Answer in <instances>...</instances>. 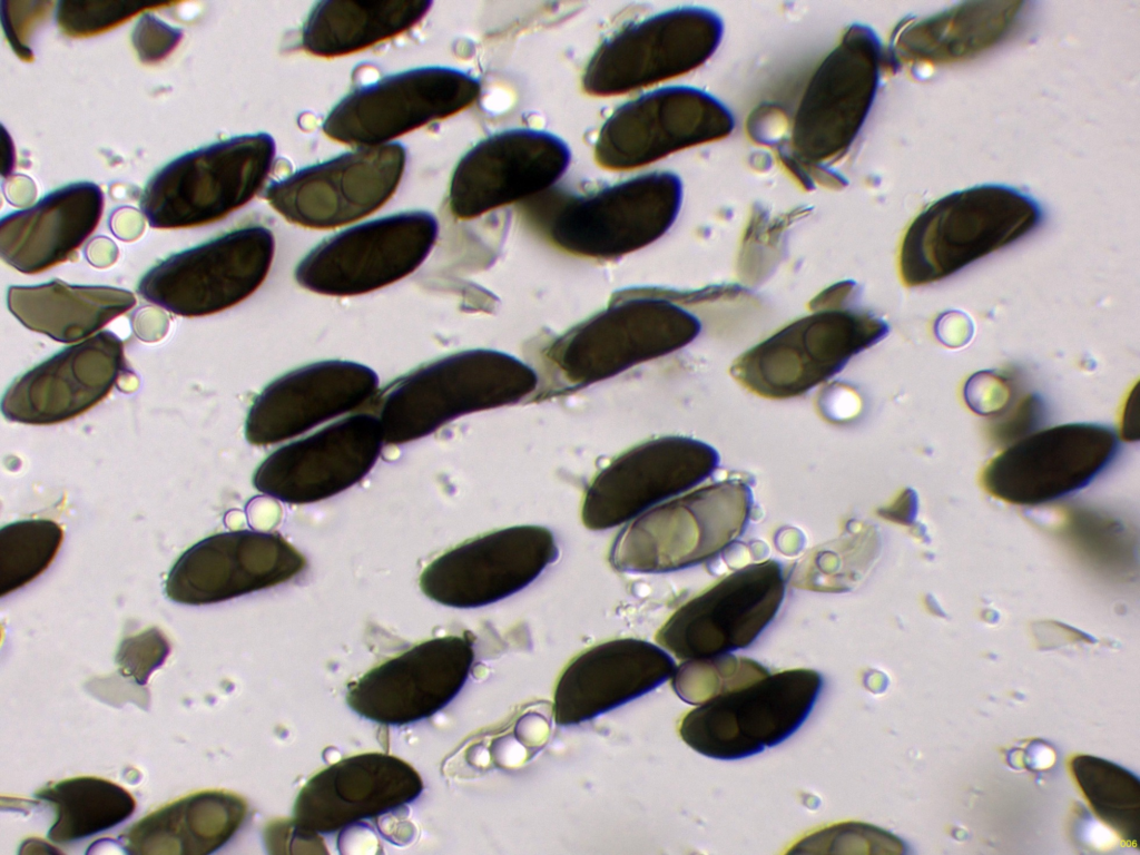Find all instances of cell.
<instances>
[{"instance_id":"ffe728a7","label":"cell","mask_w":1140,"mask_h":855,"mask_svg":"<svg viewBox=\"0 0 1140 855\" xmlns=\"http://www.w3.org/2000/svg\"><path fill=\"white\" fill-rule=\"evenodd\" d=\"M571 151L560 137L514 128L489 136L458 163L449 206L459 219L529 199L552 187L567 171Z\"/></svg>"},{"instance_id":"44dd1931","label":"cell","mask_w":1140,"mask_h":855,"mask_svg":"<svg viewBox=\"0 0 1140 855\" xmlns=\"http://www.w3.org/2000/svg\"><path fill=\"white\" fill-rule=\"evenodd\" d=\"M473 661L469 637L429 639L350 684L345 699L367 720L392 726L412 724L433 716L460 692Z\"/></svg>"},{"instance_id":"d6986e66","label":"cell","mask_w":1140,"mask_h":855,"mask_svg":"<svg viewBox=\"0 0 1140 855\" xmlns=\"http://www.w3.org/2000/svg\"><path fill=\"white\" fill-rule=\"evenodd\" d=\"M719 463L709 444L669 435L642 442L613 459L583 495L581 520L590 530L626 523L708 478Z\"/></svg>"},{"instance_id":"6da1fadb","label":"cell","mask_w":1140,"mask_h":855,"mask_svg":"<svg viewBox=\"0 0 1140 855\" xmlns=\"http://www.w3.org/2000/svg\"><path fill=\"white\" fill-rule=\"evenodd\" d=\"M534 368L495 350L461 351L424 364L385 386L376 401L385 444L426 436L474 412L515 404L538 387Z\"/></svg>"},{"instance_id":"8d00e7d4","label":"cell","mask_w":1140,"mask_h":855,"mask_svg":"<svg viewBox=\"0 0 1140 855\" xmlns=\"http://www.w3.org/2000/svg\"><path fill=\"white\" fill-rule=\"evenodd\" d=\"M161 4L137 1H60L56 18L61 31L71 37L99 33Z\"/></svg>"},{"instance_id":"9c48e42d","label":"cell","mask_w":1140,"mask_h":855,"mask_svg":"<svg viewBox=\"0 0 1140 855\" xmlns=\"http://www.w3.org/2000/svg\"><path fill=\"white\" fill-rule=\"evenodd\" d=\"M822 676L790 669L714 697L689 711L679 735L695 751L715 759H739L790 737L810 714Z\"/></svg>"},{"instance_id":"ba28073f","label":"cell","mask_w":1140,"mask_h":855,"mask_svg":"<svg viewBox=\"0 0 1140 855\" xmlns=\"http://www.w3.org/2000/svg\"><path fill=\"white\" fill-rule=\"evenodd\" d=\"M682 183L671 171H652L567 198L548 216L550 240L563 252L613 259L664 236L678 217Z\"/></svg>"},{"instance_id":"cb8c5ba5","label":"cell","mask_w":1140,"mask_h":855,"mask_svg":"<svg viewBox=\"0 0 1140 855\" xmlns=\"http://www.w3.org/2000/svg\"><path fill=\"white\" fill-rule=\"evenodd\" d=\"M419 773L384 753L343 758L313 775L298 792L292 820L314 834H331L415 800Z\"/></svg>"},{"instance_id":"9a60e30c","label":"cell","mask_w":1140,"mask_h":855,"mask_svg":"<svg viewBox=\"0 0 1140 855\" xmlns=\"http://www.w3.org/2000/svg\"><path fill=\"white\" fill-rule=\"evenodd\" d=\"M1119 438L1109 426L1067 423L1025 435L993 458L981 482L993 497L1040 505L1077 492L1114 460Z\"/></svg>"},{"instance_id":"5bb4252c","label":"cell","mask_w":1140,"mask_h":855,"mask_svg":"<svg viewBox=\"0 0 1140 855\" xmlns=\"http://www.w3.org/2000/svg\"><path fill=\"white\" fill-rule=\"evenodd\" d=\"M480 81L459 69L423 67L385 77L343 98L323 131L333 140L373 147L470 107Z\"/></svg>"},{"instance_id":"f1b7e54d","label":"cell","mask_w":1140,"mask_h":855,"mask_svg":"<svg viewBox=\"0 0 1140 855\" xmlns=\"http://www.w3.org/2000/svg\"><path fill=\"white\" fill-rule=\"evenodd\" d=\"M247 803L225 789H205L160 806L121 835L136 855H204L224 846L242 827Z\"/></svg>"},{"instance_id":"d4e9b609","label":"cell","mask_w":1140,"mask_h":855,"mask_svg":"<svg viewBox=\"0 0 1140 855\" xmlns=\"http://www.w3.org/2000/svg\"><path fill=\"white\" fill-rule=\"evenodd\" d=\"M377 387L376 373L351 361L328 360L295 368L256 396L245 422L246 440L262 446L294 438L372 401Z\"/></svg>"},{"instance_id":"f546056e","label":"cell","mask_w":1140,"mask_h":855,"mask_svg":"<svg viewBox=\"0 0 1140 855\" xmlns=\"http://www.w3.org/2000/svg\"><path fill=\"white\" fill-rule=\"evenodd\" d=\"M1021 1H967L900 27L893 37L894 62L945 65L994 47L1014 29Z\"/></svg>"},{"instance_id":"603a6c76","label":"cell","mask_w":1140,"mask_h":855,"mask_svg":"<svg viewBox=\"0 0 1140 855\" xmlns=\"http://www.w3.org/2000/svg\"><path fill=\"white\" fill-rule=\"evenodd\" d=\"M305 557L277 533L235 530L188 548L165 581L168 599L216 603L287 582L304 571Z\"/></svg>"},{"instance_id":"d6a6232c","label":"cell","mask_w":1140,"mask_h":855,"mask_svg":"<svg viewBox=\"0 0 1140 855\" xmlns=\"http://www.w3.org/2000/svg\"><path fill=\"white\" fill-rule=\"evenodd\" d=\"M35 796L55 809L48 838L58 844L107 831L131 816L136 808V800L127 789L95 776L50 783Z\"/></svg>"},{"instance_id":"ac0fdd59","label":"cell","mask_w":1140,"mask_h":855,"mask_svg":"<svg viewBox=\"0 0 1140 855\" xmlns=\"http://www.w3.org/2000/svg\"><path fill=\"white\" fill-rule=\"evenodd\" d=\"M559 556L553 533L540 525H513L470 539L435 558L422 571V592L453 608H476L525 588Z\"/></svg>"},{"instance_id":"30bf717a","label":"cell","mask_w":1140,"mask_h":855,"mask_svg":"<svg viewBox=\"0 0 1140 855\" xmlns=\"http://www.w3.org/2000/svg\"><path fill=\"white\" fill-rule=\"evenodd\" d=\"M723 35L721 18L707 8L657 13L605 40L584 68L582 88L608 97L682 76L714 55Z\"/></svg>"},{"instance_id":"836d02e7","label":"cell","mask_w":1140,"mask_h":855,"mask_svg":"<svg viewBox=\"0 0 1140 855\" xmlns=\"http://www.w3.org/2000/svg\"><path fill=\"white\" fill-rule=\"evenodd\" d=\"M1071 772L1097 816L1124 842L1139 846V778L1122 766L1090 755L1075 756Z\"/></svg>"},{"instance_id":"b9f144b4","label":"cell","mask_w":1140,"mask_h":855,"mask_svg":"<svg viewBox=\"0 0 1140 855\" xmlns=\"http://www.w3.org/2000/svg\"><path fill=\"white\" fill-rule=\"evenodd\" d=\"M965 397L973 411L983 415L999 414L1011 401V390L999 375L981 373L967 382Z\"/></svg>"},{"instance_id":"5b68a950","label":"cell","mask_w":1140,"mask_h":855,"mask_svg":"<svg viewBox=\"0 0 1140 855\" xmlns=\"http://www.w3.org/2000/svg\"><path fill=\"white\" fill-rule=\"evenodd\" d=\"M753 494L740 480L714 482L645 511L622 529L609 562L627 573L685 569L720 553L745 531Z\"/></svg>"},{"instance_id":"4316f807","label":"cell","mask_w":1140,"mask_h":855,"mask_svg":"<svg viewBox=\"0 0 1140 855\" xmlns=\"http://www.w3.org/2000/svg\"><path fill=\"white\" fill-rule=\"evenodd\" d=\"M676 669L667 651L646 640L623 638L591 647L557 682L554 721L566 727L596 718L658 688Z\"/></svg>"},{"instance_id":"ee69618b","label":"cell","mask_w":1140,"mask_h":855,"mask_svg":"<svg viewBox=\"0 0 1140 855\" xmlns=\"http://www.w3.org/2000/svg\"><path fill=\"white\" fill-rule=\"evenodd\" d=\"M110 228L117 237L130 242L142 233L144 218L136 209L122 207L114 212Z\"/></svg>"},{"instance_id":"7a4b0ae2","label":"cell","mask_w":1140,"mask_h":855,"mask_svg":"<svg viewBox=\"0 0 1140 855\" xmlns=\"http://www.w3.org/2000/svg\"><path fill=\"white\" fill-rule=\"evenodd\" d=\"M853 291L848 281L820 293L812 303L816 311L739 355L730 375L751 393L772 400L799 396L833 377L890 332L874 313L836 303Z\"/></svg>"},{"instance_id":"e0dca14e","label":"cell","mask_w":1140,"mask_h":855,"mask_svg":"<svg viewBox=\"0 0 1140 855\" xmlns=\"http://www.w3.org/2000/svg\"><path fill=\"white\" fill-rule=\"evenodd\" d=\"M405 160L396 142L358 147L271 184L265 198L293 224L336 228L382 207L396 190Z\"/></svg>"},{"instance_id":"1f68e13d","label":"cell","mask_w":1140,"mask_h":855,"mask_svg":"<svg viewBox=\"0 0 1140 855\" xmlns=\"http://www.w3.org/2000/svg\"><path fill=\"white\" fill-rule=\"evenodd\" d=\"M430 0L321 1L302 28V46L311 55L337 57L395 37L420 22Z\"/></svg>"},{"instance_id":"f35d334b","label":"cell","mask_w":1140,"mask_h":855,"mask_svg":"<svg viewBox=\"0 0 1140 855\" xmlns=\"http://www.w3.org/2000/svg\"><path fill=\"white\" fill-rule=\"evenodd\" d=\"M51 1H1V20L7 38L24 60L32 59L29 38L52 11Z\"/></svg>"},{"instance_id":"e575fe53","label":"cell","mask_w":1140,"mask_h":855,"mask_svg":"<svg viewBox=\"0 0 1140 855\" xmlns=\"http://www.w3.org/2000/svg\"><path fill=\"white\" fill-rule=\"evenodd\" d=\"M63 539L61 527L48 519L16 521L0 530V596L23 587L55 559Z\"/></svg>"},{"instance_id":"7dc6e473","label":"cell","mask_w":1140,"mask_h":855,"mask_svg":"<svg viewBox=\"0 0 1140 855\" xmlns=\"http://www.w3.org/2000/svg\"><path fill=\"white\" fill-rule=\"evenodd\" d=\"M11 145H12V144H11V141H9V137L7 136V134H6V130H4V128H3V135H2V149H3L4 151H11V150H9V147H10ZM10 154H13V153H9V157H6V158H4L3 160H2V175H3V176H6V174H7V173H10V170H11V168H12V164H13V158H12V157L10 156ZM2 155H4V153H2Z\"/></svg>"},{"instance_id":"3957f363","label":"cell","mask_w":1140,"mask_h":855,"mask_svg":"<svg viewBox=\"0 0 1140 855\" xmlns=\"http://www.w3.org/2000/svg\"><path fill=\"white\" fill-rule=\"evenodd\" d=\"M1043 210L1011 186L985 184L949 194L922 210L900 247V276L908 287L927 285L1034 230Z\"/></svg>"},{"instance_id":"74e56055","label":"cell","mask_w":1140,"mask_h":855,"mask_svg":"<svg viewBox=\"0 0 1140 855\" xmlns=\"http://www.w3.org/2000/svg\"><path fill=\"white\" fill-rule=\"evenodd\" d=\"M802 852H843L844 847L868 853H903L904 845L892 834L865 824L847 823L820 831L797 844Z\"/></svg>"},{"instance_id":"7402d4cb","label":"cell","mask_w":1140,"mask_h":855,"mask_svg":"<svg viewBox=\"0 0 1140 855\" xmlns=\"http://www.w3.org/2000/svg\"><path fill=\"white\" fill-rule=\"evenodd\" d=\"M383 444L377 416L353 414L274 451L255 470L253 485L285 503L328 499L360 482Z\"/></svg>"},{"instance_id":"484cf974","label":"cell","mask_w":1140,"mask_h":855,"mask_svg":"<svg viewBox=\"0 0 1140 855\" xmlns=\"http://www.w3.org/2000/svg\"><path fill=\"white\" fill-rule=\"evenodd\" d=\"M124 363L121 340L101 331L16 379L2 397V414L26 424L73 419L108 395Z\"/></svg>"},{"instance_id":"7bdbcfd3","label":"cell","mask_w":1140,"mask_h":855,"mask_svg":"<svg viewBox=\"0 0 1140 855\" xmlns=\"http://www.w3.org/2000/svg\"><path fill=\"white\" fill-rule=\"evenodd\" d=\"M1042 414V404L1035 396H1028L1019 404L1006 422L999 424L998 438L1014 439L1034 426Z\"/></svg>"},{"instance_id":"d590c367","label":"cell","mask_w":1140,"mask_h":855,"mask_svg":"<svg viewBox=\"0 0 1140 855\" xmlns=\"http://www.w3.org/2000/svg\"><path fill=\"white\" fill-rule=\"evenodd\" d=\"M769 671L759 662L729 653L685 660L672 676L676 694L691 705H700L721 694L741 688Z\"/></svg>"},{"instance_id":"83f0119b","label":"cell","mask_w":1140,"mask_h":855,"mask_svg":"<svg viewBox=\"0 0 1140 855\" xmlns=\"http://www.w3.org/2000/svg\"><path fill=\"white\" fill-rule=\"evenodd\" d=\"M102 209L104 193L98 185L78 181L60 187L1 219V258L26 274L55 266L89 237Z\"/></svg>"},{"instance_id":"4fadbf2b","label":"cell","mask_w":1140,"mask_h":855,"mask_svg":"<svg viewBox=\"0 0 1140 855\" xmlns=\"http://www.w3.org/2000/svg\"><path fill=\"white\" fill-rule=\"evenodd\" d=\"M734 128L731 111L709 92L688 86L660 88L609 116L599 130L594 158L608 170H629L724 139Z\"/></svg>"},{"instance_id":"52a82bcc","label":"cell","mask_w":1140,"mask_h":855,"mask_svg":"<svg viewBox=\"0 0 1140 855\" xmlns=\"http://www.w3.org/2000/svg\"><path fill=\"white\" fill-rule=\"evenodd\" d=\"M275 153L274 139L259 132L184 154L147 181L140 209L154 228L216 222L244 206L262 188Z\"/></svg>"},{"instance_id":"8992f818","label":"cell","mask_w":1140,"mask_h":855,"mask_svg":"<svg viewBox=\"0 0 1140 855\" xmlns=\"http://www.w3.org/2000/svg\"><path fill=\"white\" fill-rule=\"evenodd\" d=\"M883 62L882 42L871 27L854 23L845 30L813 72L796 109L792 167L824 169L848 151L874 102Z\"/></svg>"},{"instance_id":"7c38bea8","label":"cell","mask_w":1140,"mask_h":855,"mask_svg":"<svg viewBox=\"0 0 1140 855\" xmlns=\"http://www.w3.org/2000/svg\"><path fill=\"white\" fill-rule=\"evenodd\" d=\"M274 252L271 229L261 225L243 227L169 256L141 277L137 291L177 315L218 313L261 286Z\"/></svg>"},{"instance_id":"277c9868","label":"cell","mask_w":1140,"mask_h":855,"mask_svg":"<svg viewBox=\"0 0 1140 855\" xmlns=\"http://www.w3.org/2000/svg\"><path fill=\"white\" fill-rule=\"evenodd\" d=\"M700 331V320L666 296L632 294L557 337L546 356L561 393L577 391L676 352Z\"/></svg>"},{"instance_id":"2e32d148","label":"cell","mask_w":1140,"mask_h":855,"mask_svg":"<svg viewBox=\"0 0 1140 855\" xmlns=\"http://www.w3.org/2000/svg\"><path fill=\"white\" fill-rule=\"evenodd\" d=\"M785 586L783 568L775 560L740 568L678 608L658 630L656 641L681 660L746 648L775 618Z\"/></svg>"},{"instance_id":"ab89813d","label":"cell","mask_w":1140,"mask_h":855,"mask_svg":"<svg viewBox=\"0 0 1140 855\" xmlns=\"http://www.w3.org/2000/svg\"><path fill=\"white\" fill-rule=\"evenodd\" d=\"M181 37L180 29L163 22L150 13H144L132 30L131 40L139 59L153 63L168 56Z\"/></svg>"},{"instance_id":"8fae6325","label":"cell","mask_w":1140,"mask_h":855,"mask_svg":"<svg viewBox=\"0 0 1140 855\" xmlns=\"http://www.w3.org/2000/svg\"><path fill=\"white\" fill-rule=\"evenodd\" d=\"M438 219L405 212L355 225L316 245L295 268L305 289L353 296L390 285L414 272L431 253Z\"/></svg>"},{"instance_id":"60d3db41","label":"cell","mask_w":1140,"mask_h":855,"mask_svg":"<svg viewBox=\"0 0 1140 855\" xmlns=\"http://www.w3.org/2000/svg\"><path fill=\"white\" fill-rule=\"evenodd\" d=\"M168 647L161 635L146 632L122 642L118 662L139 682H145L149 672L161 664Z\"/></svg>"},{"instance_id":"bcb514c9","label":"cell","mask_w":1140,"mask_h":855,"mask_svg":"<svg viewBox=\"0 0 1140 855\" xmlns=\"http://www.w3.org/2000/svg\"><path fill=\"white\" fill-rule=\"evenodd\" d=\"M10 180L18 188H14L9 184L3 188L8 202L13 204L14 206L28 205L37 194V189L33 181L29 177L22 175L11 177Z\"/></svg>"},{"instance_id":"4dcf8cb0","label":"cell","mask_w":1140,"mask_h":855,"mask_svg":"<svg viewBox=\"0 0 1140 855\" xmlns=\"http://www.w3.org/2000/svg\"><path fill=\"white\" fill-rule=\"evenodd\" d=\"M135 304L134 294L124 288L59 279L8 289V307L26 327L62 343L87 338Z\"/></svg>"},{"instance_id":"f6af8a7d","label":"cell","mask_w":1140,"mask_h":855,"mask_svg":"<svg viewBox=\"0 0 1140 855\" xmlns=\"http://www.w3.org/2000/svg\"><path fill=\"white\" fill-rule=\"evenodd\" d=\"M117 245L109 238L98 237L87 246L88 262L97 267H107L117 259Z\"/></svg>"}]
</instances>
